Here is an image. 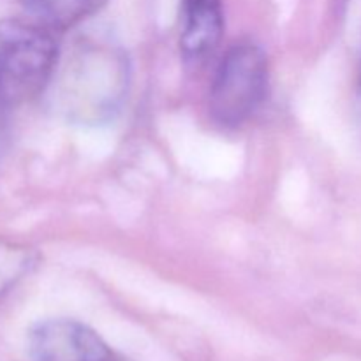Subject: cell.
I'll return each mask as SVG.
<instances>
[{
	"label": "cell",
	"instance_id": "obj_1",
	"mask_svg": "<svg viewBox=\"0 0 361 361\" xmlns=\"http://www.w3.org/2000/svg\"><path fill=\"white\" fill-rule=\"evenodd\" d=\"M55 76L62 108L76 122L101 123L113 118L127 97L129 62L115 46L85 42L74 48L62 69L56 67Z\"/></svg>",
	"mask_w": 361,
	"mask_h": 361
},
{
	"label": "cell",
	"instance_id": "obj_8",
	"mask_svg": "<svg viewBox=\"0 0 361 361\" xmlns=\"http://www.w3.org/2000/svg\"><path fill=\"white\" fill-rule=\"evenodd\" d=\"M344 11L349 23L358 25L361 30V0H344Z\"/></svg>",
	"mask_w": 361,
	"mask_h": 361
},
{
	"label": "cell",
	"instance_id": "obj_3",
	"mask_svg": "<svg viewBox=\"0 0 361 361\" xmlns=\"http://www.w3.org/2000/svg\"><path fill=\"white\" fill-rule=\"evenodd\" d=\"M270 66L263 48L250 41L233 44L219 62L208 92L212 118L222 127H240L264 104Z\"/></svg>",
	"mask_w": 361,
	"mask_h": 361
},
{
	"label": "cell",
	"instance_id": "obj_7",
	"mask_svg": "<svg viewBox=\"0 0 361 361\" xmlns=\"http://www.w3.org/2000/svg\"><path fill=\"white\" fill-rule=\"evenodd\" d=\"M35 263L34 250L27 245L0 238V296L23 281Z\"/></svg>",
	"mask_w": 361,
	"mask_h": 361
},
{
	"label": "cell",
	"instance_id": "obj_4",
	"mask_svg": "<svg viewBox=\"0 0 361 361\" xmlns=\"http://www.w3.org/2000/svg\"><path fill=\"white\" fill-rule=\"evenodd\" d=\"M34 361H118L92 328L73 319H48L28 335Z\"/></svg>",
	"mask_w": 361,
	"mask_h": 361
},
{
	"label": "cell",
	"instance_id": "obj_5",
	"mask_svg": "<svg viewBox=\"0 0 361 361\" xmlns=\"http://www.w3.org/2000/svg\"><path fill=\"white\" fill-rule=\"evenodd\" d=\"M180 49L189 62H203L224 35L222 0H180Z\"/></svg>",
	"mask_w": 361,
	"mask_h": 361
},
{
	"label": "cell",
	"instance_id": "obj_6",
	"mask_svg": "<svg viewBox=\"0 0 361 361\" xmlns=\"http://www.w3.org/2000/svg\"><path fill=\"white\" fill-rule=\"evenodd\" d=\"M32 21L51 32L69 30L97 14L108 0H20Z\"/></svg>",
	"mask_w": 361,
	"mask_h": 361
},
{
	"label": "cell",
	"instance_id": "obj_2",
	"mask_svg": "<svg viewBox=\"0 0 361 361\" xmlns=\"http://www.w3.org/2000/svg\"><path fill=\"white\" fill-rule=\"evenodd\" d=\"M59 62L60 48L51 30L35 21L0 20V115L41 95Z\"/></svg>",
	"mask_w": 361,
	"mask_h": 361
}]
</instances>
